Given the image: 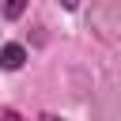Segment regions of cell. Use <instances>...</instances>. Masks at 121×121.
<instances>
[{
    "mask_svg": "<svg viewBox=\"0 0 121 121\" xmlns=\"http://www.w3.org/2000/svg\"><path fill=\"white\" fill-rule=\"evenodd\" d=\"M23 60H26V49H23L19 42L0 45V68H4V72H19V68H23Z\"/></svg>",
    "mask_w": 121,
    "mask_h": 121,
    "instance_id": "obj_1",
    "label": "cell"
},
{
    "mask_svg": "<svg viewBox=\"0 0 121 121\" xmlns=\"http://www.w3.org/2000/svg\"><path fill=\"white\" fill-rule=\"evenodd\" d=\"M26 11V0H4V19H19Z\"/></svg>",
    "mask_w": 121,
    "mask_h": 121,
    "instance_id": "obj_2",
    "label": "cell"
},
{
    "mask_svg": "<svg viewBox=\"0 0 121 121\" xmlns=\"http://www.w3.org/2000/svg\"><path fill=\"white\" fill-rule=\"evenodd\" d=\"M0 121H23V117H19L15 110H0Z\"/></svg>",
    "mask_w": 121,
    "mask_h": 121,
    "instance_id": "obj_3",
    "label": "cell"
},
{
    "mask_svg": "<svg viewBox=\"0 0 121 121\" xmlns=\"http://www.w3.org/2000/svg\"><path fill=\"white\" fill-rule=\"evenodd\" d=\"M38 121H64V117H57V113H42Z\"/></svg>",
    "mask_w": 121,
    "mask_h": 121,
    "instance_id": "obj_4",
    "label": "cell"
},
{
    "mask_svg": "<svg viewBox=\"0 0 121 121\" xmlns=\"http://www.w3.org/2000/svg\"><path fill=\"white\" fill-rule=\"evenodd\" d=\"M60 4H64L68 11H76V8H79V0H60Z\"/></svg>",
    "mask_w": 121,
    "mask_h": 121,
    "instance_id": "obj_5",
    "label": "cell"
}]
</instances>
